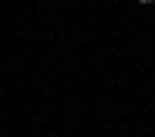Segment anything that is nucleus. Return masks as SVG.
Returning a JSON list of instances; mask_svg holds the SVG:
<instances>
[{"label": "nucleus", "mask_w": 155, "mask_h": 137, "mask_svg": "<svg viewBox=\"0 0 155 137\" xmlns=\"http://www.w3.org/2000/svg\"><path fill=\"white\" fill-rule=\"evenodd\" d=\"M140 3H155V0H140Z\"/></svg>", "instance_id": "f257e3e1"}]
</instances>
